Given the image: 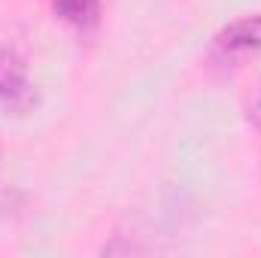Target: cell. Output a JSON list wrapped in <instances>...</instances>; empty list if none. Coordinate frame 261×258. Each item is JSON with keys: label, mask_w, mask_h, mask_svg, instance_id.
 I'll list each match as a JSON object with an SVG mask.
<instances>
[{"label": "cell", "mask_w": 261, "mask_h": 258, "mask_svg": "<svg viewBox=\"0 0 261 258\" xmlns=\"http://www.w3.org/2000/svg\"><path fill=\"white\" fill-rule=\"evenodd\" d=\"M34 100L28 64L12 49H0V110H24Z\"/></svg>", "instance_id": "6da1fadb"}, {"label": "cell", "mask_w": 261, "mask_h": 258, "mask_svg": "<svg viewBox=\"0 0 261 258\" xmlns=\"http://www.w3.org/2000/svg\"><path fill=\"white\" fill-rule=\"evenodd\" d=\"M216 46L225 55H240V52H261V12L234 18L216 34Z\"/></svg>", "instance_id": "7a4b0ae2"}, {"label": "cell", "mask_w": 261, "mask_h": 258, "mask_svg": "<svg viewBox=\"0 0 261 258\" xmlns=\"http://www.w3.org/2000/svg\"><path fill=\"white\" fill-rule=\"evenodd\" d=\"M249 122H252V125L261 131V94H258V100L249 107Z\"/></svg>", "instance_id": "277c9868"}, {"label": "cell", "mask_w": 261, "mask_h": 258, "mask_svg": "<svg viewBox=\"0 0 261 258\" xmlns=\"http://www.w3.org/2000/svg\"><path fill=\"white\" fill-rule=\"evenodd\" d=\"M55 15L73 24L76 31H94L100 21V0H52Z\"/></svg>", "instance_id": "3957f363"}]
</instances>
